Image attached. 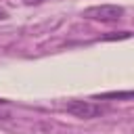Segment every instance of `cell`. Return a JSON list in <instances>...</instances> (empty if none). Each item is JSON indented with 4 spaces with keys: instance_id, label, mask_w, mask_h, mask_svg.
<instances>
[{
    "instance_id": "cell-6",
    "label": "cell",
    "mask_w": 134,
    "mask_h": 134,
    "mask_svg": "<svg viewBox=\"0 0 134 134\" xmlns=\"http://www.w3.org/2000/svg\"><path fill=\"white\" fill-rule=\"evenodd\" d=\"M6 17H8V15H6V10H2V8H0V21H2V19H6Z\"/></svg>"
},
{
    "instance_id": "cell-4",
    "label": "cell",
    "mask_w": 134,
    "mask_h": 134,
    "mask_svg": "<svg viewBox=\"0 0 134 134\" xmlns=\"http://www.w3.org/2000/svg\"><path fill=\"white\" fill-rule=\"evenodd\" d=\"M126 40L130 38V31H119V34H109V36H103V40Z\"/></svg>"
},
{
    "instance_id": "cell-1",
    "label": "cell",
    "mask_w": 134,
    "mask_h": 134,
    "mask_svg": "<svg viewBox=\"0 0 134 134\" xmlns=\"http://www.w3.org/2000/svg\"><path fill=\"white\" fill-rule=\"evenodd\" d=\"M82 17L92 19V21H100V23H115L124 17V8L117 4H96V6L84 8Z\"/></svg>"
},
{
    "instance_id": "cell-3",
    "label": "cell",
    "mask_w": 134,
    "mask_h": 134,
    "mask_svg": "<svg viewBox=\"0 0 134 134\" xmlns=\"http://www.w3.org/2000/svg\"><path fill=\"white\" fill-rule=\"evenodd\" d=\"M134 94L130 90H124V92H103V94H94L96 100H107V98H132Z\"/></svg>"
},
{
    "instance_id": "cell-5",
    "label": "cell",
    "mask_w": 134,
    "mask_h": 134,
    "mask_svg": "<svg viewBox=\"0 0 134 134\" xmlns=\"http://www.w3.org/2000/svg\"><path fill=\"white\" fill-rule=\"evenodd\" d=\"M25 4H42V2H46V0H23Z\"/></svg>"
},
{
    "instance_id": "cell-2",
    "label": "cell",
    "mask_w": 134,
    "mask_h": 134,
    "mask_svg": "<svg viewBox=\"0 0 134 134\" xmlns=\"http://www.w3.org/2000/svg\"><path fill=\"white\" fill-rule=\"evenodd\" d=\"M65 111L71 113L73 117H80V119H94V117H100L105 113V107H100V105H96L92 100L73 98V100L65 103Z\"/></svg>"
}]
</instances>
